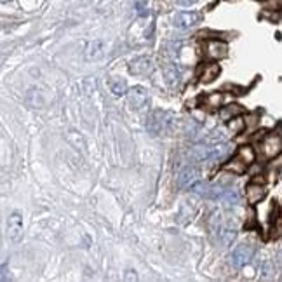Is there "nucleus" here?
I'll return each instance as SVG.
<instances>
[{"label":"nucleus","instance_id":"b1692460","mask_svg":"<svg viewBox=\"0 0 282 282\" xmlns=\"http://www.w3.org/2000/svg\"><path fill=\"white\" fill-rule=\"evenodd\" d=\"M244 127H246V120L239 119V117L232 119V122H230V131H232V133H240Z\"/></svg>","mask_w":282,"mask_h":282},{"label":"nucleus","instance_id":"0eeeda50","mask_svg":"<svg viewBox=\"0 0 282 282\" xmlns=\"http://www.w3.org/2000/svg\"><path fill=\"white\" fill-rule=\"evenodd\" d=\"M127 101H129V106L133 110H141L148 105L150 98H148V93H146L143 87H133V89L127 93Z\"/></svg>","mask_w":282,"mask_h":282},{"label":"nucleus","instance_id":"2eb2a0df","mask_svg":"<svg viewBox=\"0 0 282 282\" xmlns=\"http://www.w3.org/2000/svg\"><path fill=\"white\" fill-rule=\"evenodd\" d=\"M218 75H219V67L214 63H211V65H206V67H204V72H202V75H200V80H202L204 84H209L214 79H218Z\"/></svg>","mask_w":282,"mask_h":282},{"label":"nucleus","instance_id":"393cba45","mask_svg":"<svg viewBox=\"0 0 282 282\" xmlns=\"http://www.w3.org/2000/svg\"><path fill=\"white\" fill-rule=\"evenodd\" d=\"M266 9H272V11L282 9V0H270V2L266 4Z\"/></svg>","mask_w":282,"mask_h":282},{"label":"nucleus","instance_id":"39448f33","mask_svg":"<svg viewBox=\"0 0 282 282\" xmlns=\"http://www.w3.org/2000/svg\"><path fill=\"white\" fill-rule=\"evenodd\" d=\"M282 153V136L279 134H268L261 141V155L265 159H273V157Z\"/></svg>","mask_w":282,"mask_h":282},{"label":"nucleus","instance_id":"1a4fd4ad","mask_svg":"<svg viewBox=\"0 0 282 282\" xmlns=\"http://www.w3.org/2000/svg\"><path fill=\"white\" fill-rule=\"evenodd\" d=\"M228 54V46L221 40H211V42L206 44V56L209 60H223Z\"/></svg>","mask_w":282,"mask_h":282},{"label":"nucleus","instance_id":"7ed1b4c3","mask_svg":"<svg viewBox=\"0 0 282 282\" xmlns=\"http://www.w3.org/2000/svg\"><path fill=\"white\" fill-rule=\"evenodd\" d=\"M254 251H256V247L252 242L239 244L232 252V265L235 266V268H240V266L247 265L252 259V256H254Z\"/></svg>","mask_w":282,"mask_h":282},{"label":"nucleus","instance_id":"20e7f679","mask_svg":"<svg viewBox=\"0 0 282 282\" xmlns=\"http://www.w3.org/2000/svg\"><path fill=\"white\" fill-rule=\"evenodd\" d=\"M7 237L14 244L23 239V216L20 211L11 212L9 219H7Z\"/></svg>","mask_w":282,"mask_h":282},{"label":"nucleus","instance_id":"aec40b11","mask_svg":"<svg viewBox=\"0 0 282 282\" xmlns=\"http://www.w3.org/2000/svg\"><path fill=\"white\" fill-rule=\"evenodd\" d=\"M270 237H272V239H279V237H282V211L273 218L272 233H270Z\"/></svg>","mask_w":282,"mask_h":282},{"label":"nucleus","instance_id":"f8f14e48","mask_svg":"<svg viewBox=\"0 0 282 282\" xmlns=\"http://www.w3.org/2000/svg\"><path fill=\"white\" fill-rule=\"evenodd\" d=\"M214 233H216V242L223 247L230 246V244L233 242V239H235V235H237L235 228H230V226H219Z\"/></svg>","mask_w":282,"mask_h":282},{"label":"nucleus","instance_id":"f3484780","mask_svg":"<svg viewBox=\"0 0 282 282\" xmlns=\"http://www.w3.org/2000/svg\"><path fill=\"white\" fill-rule=\"evenodd\" d=\"M188 206H190L188 200H186V202H183L181 209H179V212H178V221L183 223V225H185V223H188L190 219H192V216L195 214V206H193L192 209H188Z\"/></svg>","mask_w":282,"mask_h":282},{"label":"nucleus","instance_id":"c85d7f7f","mask_svg":"<svg viewBox=\"0 0 282 282\" xmlns=\"http://www.w3.org/2000/svg\"><path fill=\"white\" fill-rule=\"evenodd\" d=\"M7 2H9V0H2V4H7Z\"/></svg>","mask_w":282,"mask_h":282},{"label":"nucleus","instance_id":"4be33fe9","mask_svg":"<svg viewBox=\"0 0 282 282\" xmlns=\"http://www.w3.org/2000/svg\"><path fill=\"white\" fill-rule=\"evenodd\" d=\"M275 270H273V265L270 261H265L261 266V279H272Z\"/></svg>","mask_w":282,"mask_h":282},{"label":"nucleus","instance_id":"9b49d317","mask_svg":"<svg viewBox=\"0 0 282 282\" xmlns=\"http://www.w3.org/2000/svg\"><path fill=\"white\" fill-rule=\"evenodd\" d=\"M266 195V190L263 188V185H259V183L252 181L251 185H247L246 188V199L247 202L251 204V206H254V204H258L259 200H263Z\"/></svg>","mask_w":282,"mask_h":282},{"label":"nucleus","instance_id":"cd10ccee","mask_svg":"<svg viewBox=\"0 0 282 282\" xmlns=\"http://www.w3.org/2000/svg\"><path fill=\"white\" fill-rule=\"evenodd\" d=\"M197 0H178L179 6H192V4H195Z\"/></svg>","mask_w":282,"mask_h":282},{"label":"nucleus","instance_id":"423d86ee","mask_svg":"<svg viewBox=\"0 0 282 282\" xmlns=\"http://www.w3.org/2000/svg\"><path fill=\"white\" fill-rule=\"evenodd\" d=\"M200 181V171L195 166H188L179 173L178 176V185L181 188H192L195 183Z\"/></svg>","mask_w":282,"mask_h":282},{"label":"nucleus","instance_id":"a211bd4d","mask_svg":"<svg viewBox=\"0 0 282 282\" xmlns=\"http://www.w3.org/2000/svg\"><path fill=\"white\" fill-rule=\"evenodd\" d=\"M110 89H112V93L115 94V96H120V94H126L127 93V86H126V80L122 79H117V77H113V79H110Z\"/></svg>","mask_w":282,"mask_h":282},{"label":"nucleus","instance_id":"a878e982","mask_svg":"<svg viewBox=\"0 0 282 282\" xmlns=\"http://www.w3.org/2000/svg\"><path fill=\"white\" fill-rule=\"evenodd\" d=\"M246 120H247L246 126L247 127H252V126H256V124H258V115H256V113H254V115H249Z\"/></svg>","mask_w":282,"mask_h":282},{"label":"nucleus","instance_id":"412c9836","mask_svg":"<svg viewBox=\"0 0 282 282\" xmlns=\"http://www.w3.org/2000/svg\"><path fill=\"white\" fill-rule=\"evenodd\" d=\"M101 47L103 44L101 42H94L93 46H89V51H87V60H96V58L101 56Z\"/></svg>","mask_w":282,"mask_h":282},{"label":"nucleus","instance_id":"f03ea898","mask_svg":"<svg viewBox=\"0 0 282 282\" xmlns=\"http://www.w3.org/2000/svg\"><path fill=\"white\" fill-rule=\"evenodd\" d=\"M226 153V145L223 143H214V145H200L193 150L192 157L195 160H200V162H212V160L221 159Z\"/></svg>","mask_w":282,"mask_h":282},{"label":"nucleus","instance_id":"6ab92c4d","mask_svg":"<svg viewBox=\"0 0 282 282\" xmlns=\"http://www.w3.org/2000/svg\"><path fill=\"white\" fill-rule=\"evenodd\" d=\"M237 157H240V159L249 166V164L254 162L256 153H254V150H252V146H240L239 152H237Z\"/></svg>","mask_w":282,"mask_h":282},{"label":"nucleus","instance_id":"ddd939ff","mask_svg":"<svg viewBox=\"0 0 282 282\" xmlns=\"http://www.w3.org/2000/svg\"><path fill=\"white\" fill-rule=\"evenodd\" d=\"M242 112H244V108L240 105H228L219 110V117H221L223 120H232V119H235V117L242 115Z\"/></svg>","mask_w":282,"mask_h":282},{"label":"nucleus","instance_id":"f257e3e1","mask_svg":"<svg viewBox=\"0 0 282 282\" xmlns=\"http://www.w3.org/2000/svg\"><path fill=\"white\" fill-rule=\"evenodd\" d=\"M173 120H174L173 113L157 110V112L150 113L148 120H146V131H148L152 136H160V134L169 129Z\"/></svg>","mask_w":282,"mask_h":282},{"label":"nucleus","instance_id":"4468645a","mask_svg":"<svg viewBox=\"0 0 282 282\" xmlns=\"http://www.w3.org/2000/svg\"><path fill=\"white\" fill-rule=\"evenodd\" d=\"M218 197L223 200V202H226L228 206H237V204L240 202V195L237 190L230 188V190H223V192L218 193Z\"/></svg>","mask_w":282,"mask_h":282},{"label":"nucleus","instance_id":"bb28decb","mask_svg":"<svg viewBox=\"0 0 282 282\" xmlns=\"http://www.w3.org/2000/svg\"><path fill=\"white\" fill-rule=\"evenodd\" d=\"M124 279L126 280H136L138 275H136V272H133V270H127V275H124Z\"/></svg>","mask_w":282,"mask_h":282},{"label":"nucleus","instance_id":"9d476101","mask_svg":"<svg viewBox=\"0 0 282 282\" xmlns=\"http://www.w3.org/2000/svg\"><path fill=\"white\" fill-rule=\"evenodd\" d=\"M153 70V61L150 58L143 56V58H136L134 61H131L129 65V72L133 75H148L150 72Z\"/></svg>","mask_w":282,"mask_h":282},{"label":"nucleus","instance_id":"dca6fc26","mask_svg":"<svg viewBox=\"0 0 282 282\" xmlns=\"http://www.w3.org/2000/svg\"><path fill=\"white\" fill-rule=\"evenodd\" d=\"M246 167H247V164L244 162L240 157H235V159H232L228 164H225V169L232 171L233 174H244L246 173Z\"/></svg>","mask_w":282,"mask_h":282},{"label":"nucleus","instance_id":"5701e85b","mask_svg":"<svg viewBox=\"0 0 282 282\" xmlns=\"http://www.w3.org/2000/svg\"><path fill=\"white\" fill-rule=\"evenodd\" d=\"M221 100H223L221 94H219V93H212V94H209V96L206 98V103H207V106H211V108H216V106L221 105Z\"/></svg>","mask_w":282,"mask_h":282},{"label":"nucleus","instance_id":"6e6552de","mask_svg":"<svg viewBox=\"0 0 282 282\" xmlns=\"http://www.w3.org/2000/svg\"><path fill=\"white\" fill-rule=\"evenodd\" d=\"M174 27L179 30H186V28H192L193 25H197L200 21V14L193 13V11H185V13H178L174 16Z\"/></svg>","mask_w":282,"mask_h":282}]
</instances>
